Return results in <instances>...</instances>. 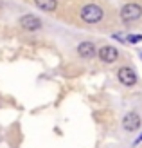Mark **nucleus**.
Here are the masks:
<instances>
[{
	"instance_id": "nucleus-1",
	"label": "nucleus",
	"mask_w": 142,
	"mask_h": 148,
	"mask_svg": "<svg viewBox=\"0 0 142 148\" xmlns=\"http://www.w3.org/2000/svg\"><path fill=\"white\" fill-rule=\"evenodd\" d=\"M79 16L83 22H86V24H99L104 18V11H103V7L97 5V4H86V5H83Z\"/></svg>"
},
{
	"instance_id": "nucleus-9",
	"label": "nucleus",
	"mask_w": 142,
	"mask_h": 148,
	"mask_svg": "<svg viewBox=\"0 0 142 148\" xmlns=\"http://www.w3.org/2000/svg\"><path fill=\"white\" fill-rule=\"evenodd\" d=\"M113 38H117V40H122V43H139V42H142V34H126V36H122V34H115Z\"/></svg>"
},
{
	"instance_id": "nucleus-8",
	"label": "nucleus",
	"mask_w": 142,
	"mask_h": 148,
	"mask_svg": "<svg viewBox=\"0 0 142 148\" xmlns=\"http://www.w3.org/2000/svg\"><path fill=\"white\" fill-rule=\"evenodd\" d=\"M34 4L38 9L45 11V13H52L58 7V0H34Z\"/></svg>"
},
{
	"instance_id": "nucleus-4",
	"label": "nucleus",
	"mask_w": 142,
	"mask_h": 148,
	"mask_svg": "<svg viewBox=\"0 0 142 148\" xmlns=\"http://www.w3.org/2000/svg\"><path fill=\"white\" fill-rule=\"evenodd\" d=\"M97 58H99L101 62H104V63H113L119 58V51L115 47H111V45H103V47H99V51H97Z\"/></svg>"
},
{
	"instance_id": "nucleus-2",
	"label": "nucleus",
	"mask_w": 142,
	"mask_h": 148,
	"mask_svg": "<svg viewBox=\"0 0 142 148\" xmlns=\"http://www.w3.org/2000/svg\"><path fill=\"white\" fill-rule=\"evenodd\" d=\"M140 16H142V7L139 4L130 2V4H126V5L121 7V20L122 22H135Z\"/></svg>"
},
{
	"instance_id": "nucleus-5",
	"label": "nucleus",
	"mask_w": 142,
	"mask_h": 148,
	"mask_svg": "<svg viewBox=\"0 0 142 148\" xmlns=\"http://www.w3.org/2000/svg\"><path fill=\"white\" fill-rule=\"evenodd\" d=\"M117 78L126 87H133L137 83V74H135V71L130 69V67H121L117 71Z\"/></svg>"
},
{
	"instance_id": "nucleus-3",
	"label": "nucleus",
	"mask_w": 142,
	"mask_h": 148,
	"mask_svg": "<svg viewBox=\"0 0 142 148\" xmlns=\"http://www.w3.org/2000/svg\"><path fill=\"white\" fill-rule=\"evenodd\" d=\"M18 24L24 31H38V29H41V20L36 14H24Z\"/></svg>"
},
{
	"instance_id": "nucleus-10",
	"label": "nucleus",
	"mask_w": 142,
	"mask_h": 148,
	"mask_svg": "<svg viewBox=\"0 0 142 148\" xmlns=\"http://www.w3.org/2000/svg\"><path fill=\"white\" fill-rule=\"evenodd\" d=\"M139 143H142V134H140V136L135 139V145H139Z\"/></svg>"
},
{
	"instance_id": "nucleus-7",
	"label": "nucleus",
	"mask_w": 142,
	"mask_h": 148,
	"mask_svg": "<svg viewBox=\"0 0 142 148\" xmlns=\"http://www.w3.org/2000/svg\"><path fill=\"white\" fill-rule=\"evenodd\" d=\"M95 53H97V49H95V45L92 42H81L77 45V54L81 58H86L88 60V58H94Z\"/></svg>"
},
{
	"instance_id": "nucleus-6",
	"label": "nucleus",
	"mask_w": 142,
	"mask_h": 148,
	"mask_svg": "<svg viewBox=\"0 0 142 148\" xmlns=\"http://www.w3.org/2000/svg\"><path fill=\"white\" fill-rule=\"evenodd\" d=\"M140 116L137 112H128L124 117H122V128L128 130V132H135L140 128Z\"/></svg>"
}]
</instances>
